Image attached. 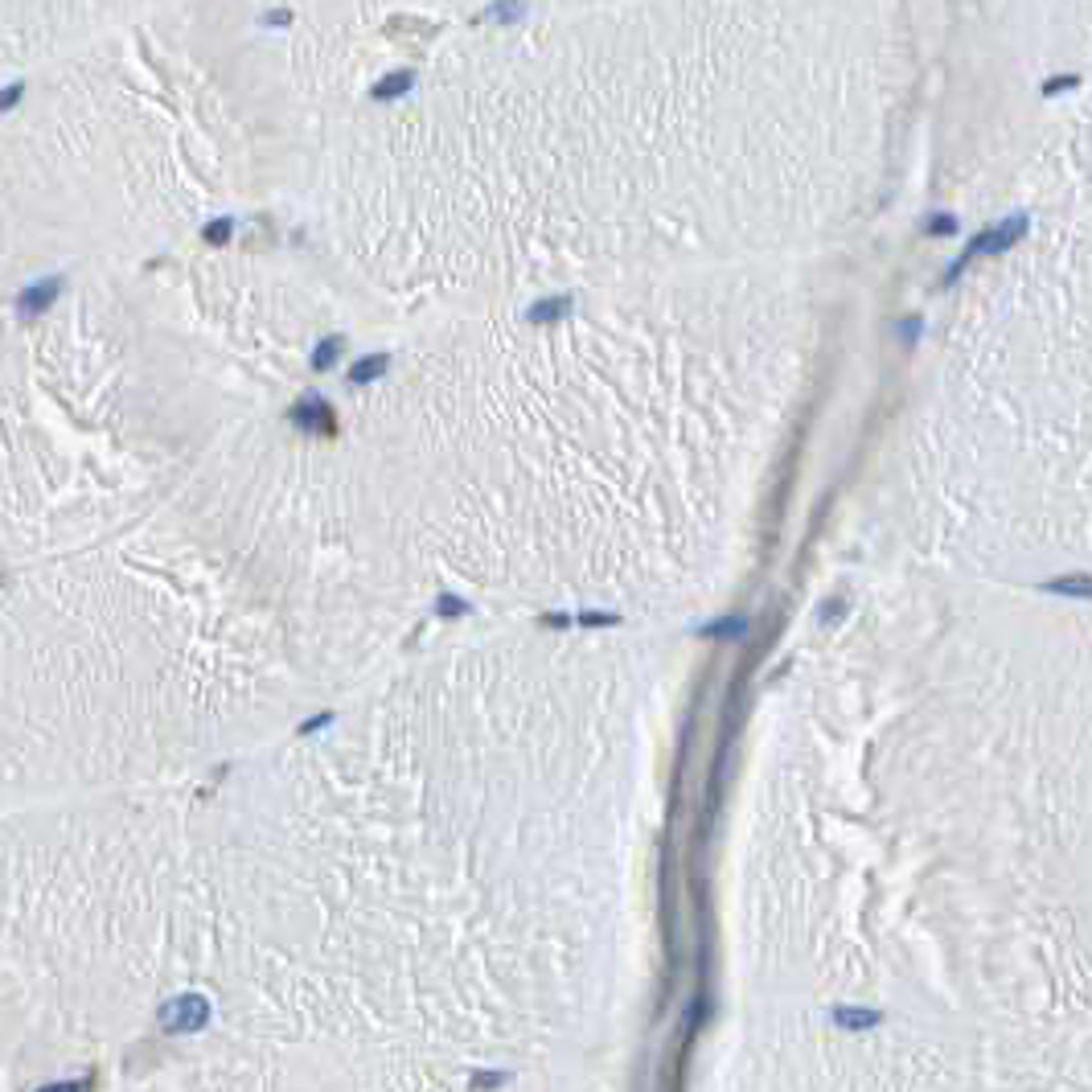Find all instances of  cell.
Wrapping results in <instances>:
<instances>
[{
	"label": "cell",
	"mask_w": 1092,
	"mask_h": 1092,
	"mask_svg": "<svg viewBox=\"0 0 1092 1092\" xmlns=\"http://www.w3.org/2000/svg\"><path fill=\"white\" fill-rule=\"evenodd\" d=\"M206 1023H210V1002L201 998V994H181V998H173L169 1006H160V1026H165L169 1035L201 1031Z\"/></svg>",
	"instance_id": "6da1fadb"
},
{
	"label": "cell",
	"mask_w": 1092,
	"mask_h": 1092,
	"mask_svg": "<svg viewBox=\"0 0 1092 1092\" xmlns=\"http://www.w3.org/2000/svg\"><path fill=\"white\" fill-rule=\"evenodd\" d=\"M296 423H304V428H316V431H329V428H333V415H329V407H325V398L308 395L304 403L296 407Z\"/></svg>",
	"instance_id": "7a4b0ae2"
},
{
	"label": "cell",
	"mask_w": 1092,
	"mask_h": 1092,
	"mask_svg": "<svg viewBox=\"0 0 1092 1092\" xmlns=\"http://www.w3.org/2000/svg\"><path fill=\"white\" fill-rule=\"evenodd\" d=\"M62 292V280L54 275V280H46V283H37V288H26L21 292V313H42L46 304H54V296Z\"/></svg>",
	"instance_id": "3957f363"
},
{
	"label": "cell",
	"mask_w": 1092,
	"mask_h": 1092,
	"mask_svg": "<svg viewBox=\"0 0 1092 1092\" xmlns=\"http://www.w3.org/2000/svg\"><path fill=\"white\" fill-rule=\"evenodd\" d=\"M747 633V621H739V616H727V621H719V624H706L703 629V637H715V641H736V637H744Z\"/></svg>",
	"instance_id": "277c9868"
},
{
	"label": "cell",
	"mask_w": 1092,
	"mask_h": 1092,
	"mask_svg": "<svg viewBox=\"0 0 1092 1092\" xmlns=\"http://www.w3.org/2000/svg\"><path fill=\"white\" fill-rule=\"evenodd\" d=\"M834 1023L846 1026V1031H862V1026H875L879 1015L875 1010H834Z\"/></svg>",
	"instance_id": "5b68a950"
},
{
	"label": "cell",
	"mask_w": 1092,
	"mask_h": 1092,
	"mask_svg": "<svg viewBox=\"0 0 1092 1092\" xmlns=\"http://www.w3.org/2000/svg\"><path fill=\"white\" fill-rule=\"evenodd\" d=\"M382 370H386V357H362V362L354 366V374H349V378H354V382H370V378H378Z\"/></svg>",
	"instance_id": "8992f818"
},
{
	"label": "cell",
	"mask_w": 1092,
	"mask_h": 1092,
	"mask_svg": "<svg viewBox=\"0 0 1092 1092\" xmlns=\"http://www.w3.org/2000/svg\"><path fill=\"white\" fill-rule=\"evenodd\" d=\"M1047 588L1051 592H1064V596H1076V600H1088V580H1084V575H1080V580H1051Z\"/></svg>",
	"instance_id": "52a82bcc"
},
{
	"label": "cell",
	"mask_w": 1092,
	"mask_h": 1092,
	"mask_svg": "<svg viewBox=\"0 0 1092 1092\" xmlns=\"http://www.w3.org/2000/svg\"><path fill=\"white\" fill-rule=\"evenodd\" d=\"M337 349H341V341H337V337H329V341H325V345L316 349V357H313V366H316V370H329V366H333V357H337Z\"/></svg>",
	"instance_id": "ba28073f"
},
{
	"label": "cell",
	"mask_w": 1092,
	"mask_h": 1092,
	"mask_svg": "<svg viewBox=\"0 0 1092 1092\" xmlns=\"http://www.w3.org/2000/svg\"><path fill=\"white\" fill-rule=\"evenodd\" d=\"M567 300H546V304L534 308V321H555V316H563Z\"/></svg>",
	"instance_id": "9c48e42d"
},
{
	"label": "cell",
	"mask_w": 1092,
	"mask_h": 1092,
	"mask_svg": "<svg viewBox=\"0 0 1092 1092\" xmlns=\"http://www.w3.org/2000/svg\"><path fill=\"white\" fill-rule=\"evenodd\" d=\"M436 613H444V616H460V613H464V604H460V600H456V596H439Z\"/></svg>",
	"instance_id": "30bf717a"
},
{
	"label": "cell",
	"mask_w": 1092,
	"mask_h": 1092,
	"mask_svg": "<svg viewBox=\"0 0 1092 1092\" xmlns=\"http://www.w3.org/2000/svg\"><path fill=\"white\" fill-rule=\"evenodd\" d=\"M226 234H231V222H214V226L206 231V239H210V242H222Z\"/></svg>",
	"instance_id": "8fae6325"
},
{
	"label": "cell",
	"mask_w": 1092,
	"mask_h": 1092,
	"mask_svg": "<svg viewBox=\"0 0 1092 1092\" xmlns=\"http://www.w3.org/2000/svg\"><path fill=\"white\" fill-rule=\"evenodd\" d=\"M325 723H329V715H321V719H313V723H304V727H300V731H304V736H308V731H316V727H325Z\"/></svg>",
	"instance_id": "7c38bea8"
}]
</instances>
